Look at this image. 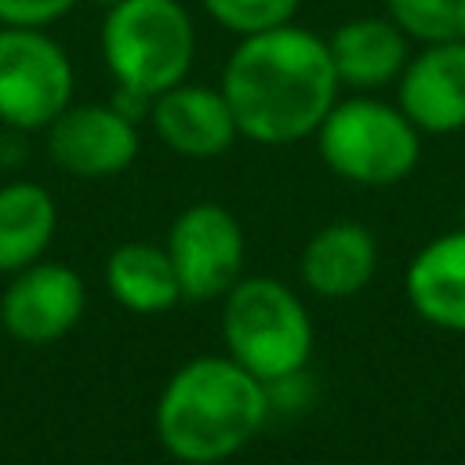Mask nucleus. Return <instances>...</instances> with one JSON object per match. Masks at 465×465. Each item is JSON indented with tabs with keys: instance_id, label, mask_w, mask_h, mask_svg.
Instances as JSON below:
<instances>
[{
	"instance_id": "f257e3e1",
	"label": "nucleus",
	"mask_w": 465,
	"mask_h": 465,
	"mask_svg": "<svg viewBox=\"0 0 465 465\" xmlns=\"http://www.w3.org/2000/svg\"><path fill=\"white\" fill-rule=\"evenodd\" d=\"M338 87L327 40L291 22L240 36L222 69V94L236 131L262 145H291L316 134L338 102Z\"/></svg>"
},
{
	"instance_id": "f03ea898",
	"label": "nucleus",
	"mask_w": 465,
	"mask_h": 465,
	"mask_svg": "<svg viewBox=\"0 0 465 465\" xmlns=\"http://www.w3.org/2000/svg\"><path fill=\"white\" fill-rule=\"evenodd\" d=\"M265 381L232 356H200L156 400V436L178 461L214 465L243 450L265 421Z\"/></svg>"
},
{
	"instance_id": "7ed1b4c3",
	"label": "nucleus",
	"mask_w": 465,
	"mask_h": 465,
	"mask_svg": "<svg viewBox=\"0 0 465 465\" xmlns=\"http://www.w3.org/2000/svg\"><path fill=\"white\" fill-rule=\"evenodd\" d=\"M196 51V29L178 0H120L102 18V58L116 87L156 98L182 84Z\"/></svg>"
},
{
	"instance_id": "20e7f679",
	"label": "nucleus",
	"mask_w": 465,
	"mask_h": 465,
	"mask_svg": "<svg viewBox=\"0 0 465 465\" xmlns=\"http://www.w3.org/2000/svg\"><path fill=\"white\" fill-rule=\"evenodd\" d=\"M222 334L229 356L262 381L298 374L312 352V323L298 294L280 280H236L225 291Z\"/></svg>"
},
{
	"instance_id": "39448f33",
	"label": "nucleus",
	"mask_w": 465,
	"mask_h": 465,
	"mask_svg": "<svg viewBox=\"0 0 465 465\" xmlns=\"http://www.w3.org/2000/svg\"><path fill=\"white\" fill-rule=\"evenodd\" d=\"M316 138L323 163L356 185H396L414 171L421 153L418 127L407 113L378 98L334 102Z\"/></svg>"
},
{
	"instance_id": "423d86ee",
	"label": "nucleus",
	"mask_w": 465,
	"mask_h": 465,
	"mask_svg": "<svg viewBox=\"0 0 465 465\" xmlns=\"http://www.w3.org/2000/svg\"><path fill=\"white\" fill-rule=\"evenodd\" d=\"M73 105V62L44 29L0 25V124L40 131Z\"/></svg>"
},
{
	"instance_id": "0eeeda50",
	"label": "nucleus",
	"mask_w": 465,
	"mask_h": 465,
	"mask_svg": "<svg viewBox=\"0 0 465 465\" xmlns=\"http://www.w3.org/2000/svg\"><path fill=\"white\" fill-rule=\"evenodd\" d=\"M167 254L174 262L182 298L207 302L240 280L243 229L222 203H193L174 218L167 232Z\"/></svg>"
},
{
	"instance_id": "6e6552de",
	"label": "nucleus",
	"mask_w": 465,
	"mask_h": 465,
	"mask_svg": "<svg viewBox=\"0 0 465 465\" xmlns=\"http://www.w3.org/2000/svg\"><path fill=\"white\" fill-rule=\"evenodd\" d=\"M87 305L84 280L62 262H33L11 272L0 294V323L15 341L47 345L69 334Z\"/></svg>"
},
{
	"instance_id": "1a4fd4ad",
	"label": "nucleus",
	"mask_w": 465,
	"mask_h": 465,
	"mask_svg": "<svg viewBox=\"0 0 465 465\" xmlns=\"http://www.w3.org/2000/svg\"><path fill=\"white\" fill-rule=\"evenodd\" d=\"M47 153L76 178H109L138 156V131L116 105H69L47 124Z\"/></svg>"
},
{
	"instance_id": "9d476101",
	"label": "nucleus",
	"mask_w": 465,
	"mask_h": 465,
	"mask_svg": "<svg viewBox=\"0 0 465 465\" xmlns=\"http://www.w3.org/2000/svg\"><path fill=\"white\" fill-rule=\"evenodd\" d=\"M400 109L418 131L450 134L465 127V40L425 44L400 73Z\"/></svg>"
},
{
	"instance_id": "9b49d317",
	"label": "nucleus",
	"mask_w": 465,
	"mask_h": 465,
	"mask_svg": "<svg viewBox=\"0 0 465 465\" xmlns=\"http://www.w3.org/2000/svg\"><path fill=\"white\" fill-rule=\"evenodd\" d=\"M149 120L167 149L193 156V160L222 156L240 134L222 87L214 91V87H200L185 80L153 98Z\"/></svg>"
},
{
	"instance_id": "f8f14e48",
	"label": "nucleus",
	"mask_w": 465,
	"mask_h": 465,
	"mask_svg": "<svg viewBox=\"0 0 465 465\" xmlns=\"http://www.w3.org/2000/svg\"><path fill=\"white\" fill-rule=\"evenodd\" d=\"M378 269V243L360 222L323 225L302 251V280L320 298L360 294Z\"/></svg>"
},
{
	"instance_id": "ddd939ff",
	"label": "nucleus",
	"mask_w": 465,
	"mask_h": 465,
	"mask_svg": "<svg viewBox=\"0 0 465 465\" xmlns=\"http://www.w3.org/2000/svg\"><path fill=\"white\" fill-rule=\"evenodd\" d=\"M407 298L421 320L465 334V229L425 243L407 269Z\"/></svg>"
},
{
	"instance_id": "4468645a",
	"label": "nucleus",
	"mask_w": 465,
	"mask_h": 465,
	"mask_svg": "<svg viewBox=\"0 0 465 465\" xmlns=\"http://www.w3.org/2000/svg\"><path fill=\"white\" fill-rule=\"evenodd\" d=\"M407 40L411 36L392 18H352L338 25L327 40L338 84L367 91L400 80V73L411 62Z\"/></svg>"
},
{
	"instance_id": "2eb2a0df",
	"label": "nucleus",
	"mask_w": 465,
	"mask_h": 465,
	"mask_svg": "<svg viewBox=\"0 0 465 465\" xmlns=\"http://www.w3.org/2000/svg\"><path fill=\"white\" fill-rule=\"evenodd\" d=\"M58 211L44 185L7 182L0 185V272H18L44 258L54 240Z\"/></svg>"
},
{
	"instance_id": "dca6fc26",
	"label": "nucleus",
	"mask_w": 465,
	"mask_h": 465,
	"mask_svg": "<svg viewBox=\"0 0 465 465\" xmlns=\"http://www.w3.org/2000/svg\"><path fill=\"white\" fill-rule=\"evenodd\" d=\"M109 294L131 312H167L182 298V283L167 247L153 243H124L105 262Z\"/></svg>"
},
{
	"instance_id": "f3484780",
	"label": "nucleus",
	"mask_w": 465,
	"mask_h": 465,
	"mask_svg": "<svg viewBox=\"0 0 465 465\" xmlns=\"http://www.w3.org/2000/svg\"><path fill=\"white\" fill-rule=\"evenodd\" d=\"M389 18L421 44L465 40V0H385Z\"/></svg>"
},
{
	"instance_id": "a211bd4d",
	"label": "nucleus",
	"mask_w": 465,
	"mask_h": 465,
	"mask_svg": "<svg viewBox=\"0 0 465 465\" xmlns=\"http://www.w3.org/2000/svg\"><path fill=\"white\" fill-rule=\"evenodd\" d=\"M302 0H203V11L229 33L251 36L294 18Z\"/></svg>"
},
{
	"instance_id": "6ab92c4d",
	"label": "nucleus",
	"mask_w": 465,
	"mask_h": 465,
	"mask_svg": "<svg viewBox=\"0 0 465 465\" xmlns=\"http://www.w3.org/2000/svg\"><path fill=\"white\" fill-rule=\"evenodd\" d=\"M73 4L76 0H0V25L47 29L62 15H69Z\"/></svg>"
},
{
	"instance_id": "aec40b11",
	"label": "nucleus",
	"mask_w": 465,
	"mask_h": 465,
	"mask_svg": "<svg viewBox=\"0 0 465 465\" xmlns=\"http://www.w3.org/2000/svg\"><path fill=\"white\" fill-rule=\"evenodd\" d=\"M98 4H105V7H113V4H120V0H98Z\"/></svg>"
}]
</instances>
